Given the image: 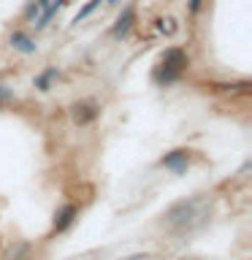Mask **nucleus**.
Returning a JSON list of instances; mask_svg holds the SVG:
<instances>
[{
    "instance_id": "1",
    "label": "nucleus",
    "mask_w": 252,
    "mask_h": 260,
    "mask_svg": "<svg viewBox=\"0 0 252 260\" xmlns=\"http://www.w3.org/2000/svg\"><path fill=\"white\" fill-rule=\"evenodd\" d=\"M206 219V201L203 198H190V201H179L176 206H171L166 211V225L176 233L193 231L195 225H201Z\"/></svg>"
},
{
    "instance_id": "2",
    "label": "nucleus",
    "mask_w": 252,
    "mask_h": 260,
    "mask_svg": "<svg viewBox=\"0 0 252 260\" xmlns=\"http://www.w3.org/2000/svg\"><path fill=\"white\" fill-rule=\"evenodd\" d=\"M184 71H187V54L182 49L171 46V49H166V54L160 57V65L154 68L152 79H154V84H171V81H176Z\"/></svg>"
},
{
    "instance_id": "3",
    "label": "nucleus",
    "mask_w": 252,
    "mask_h": 260,
    "mask_svg": "<svg viewBox=\"0 0 252 260\" xmlns=\"http://www.w3.org/2000/svg\"><path fill=\"white\" fill-rule=\"evenodd\" d=\"M160 166L171 168L174 174H184L187 166H190V152H187V149H174V152L163 154V157H160Z\"/></svg>"
},
{
    "instance_id": "4",
    "label": "nucleus",
    "mask_w": 252,
    "mask_h": 260,
    "mask_svg": "<svg viewBox=\"0 0 252 260\" xmlns=\"http://www.w3.org/2000/svg\"><path fill=\"white\" fill-rule=\"evenodd\" d=\"M76 214H79V209L73 206V203H68V206H62L60 211H57V217H54V233L68 231V228L73 225V219H76Z\"/></svg>"
},
{
    "instance_id": "5",
    "label": "nucleus",
    "mask_w": 252,
    "mask_h": 260,
    "mask_svg": "<svg viewBox=\"0 0 252 260\" xmlns=\"http://www.w3.org/2000/svg\"><path fill=\"white\" fill-rule=\"evenodd\" d=\"M133 16H136V14H133V6H128L125 11H122V16L117 19V24L111 27V36H114V38H125L128 30H130V24H133Z\"/></svg>"
},
{
    "instance_id": "6",
    "label": "nucleus",
    "mask_w": 252,
    "mask_h": 260,
    "mask_svg": "<svg viewBox=\"0 0 252 260\" xmlns=\"http://www.w3.org/2000/svg\"><path fill=\"white\" fill-rule=\"evenodd\" d=\"M98 106L95 103H79V106H73V119L79 122V125H87V122H92L98 117Z\"/></svg>"
},
{
    "instance_id": "7",
    "label": "nucleus",
    "mask_w": 252,
    "mask_h": 260,
    "mask_svg": "<svg viewBox=\"0 0 252 260\" xmlns=\"http://www.w3.org/2000/svg\"><path fill=\"white\" fill-rule=\"evenodd\" d=\"M11 46L16 49V52H22V54H33V52H36L33 38L24 36V32H14V36H11Z\"/></svg>"
},
{
    "instance_id": "8",
    "label": "nucleus",
    "mask_w": 252,
    "mask_h": 260,
    "mask_svg": "<svg viewBox=\"0 0 252 260\" xmlns=\"http://www.w3.org/2000/svg\"><path fill=\"white\" fill-rule=\"evenodd\" d=\"M52 79H57V68H46L44 73H38V76H36V87L41 89V92H46L49 84H52Z\"/></svg>"
},
{
    "instance_id": "9",
    "label": "nucleus",
    "mask_w": 252,
    "mask_h": 260,
    "mask_svg": "<svg viewBox=\"0 0 252 260\" xmlns=\"http://www.w3.org/2000/svg\"><path fill=\"white\" fill-rule=\"evenodd\" d=\"M38 11H41V8H38V3L33 0V3H30L27 8H24V16H33V14H38Z\"/></svg>"
},
{
    "instance_id": "10",
    "label": "nucleus",
    "mask_w": 252,
    "mask_h": 260,
    "mask_svg": "<svg viewBox=\"0 0 252 260\" xmlns=\"http://www.w3.org/2000/svg\"><path fill=\"white\" fill-rule=\"evenodd\" d=\"M8 98H11V92H8V89H3V87H0V101H8Z\"/></svg>"
},
{
    "instance_id": "11",
    "label": "nucleus",
    "mask_w": 252,
    "mask_h": 260,
    "mask_svg": "<svg viewBox=\"0 0 252 260\" xmlns=\"http://www.w3.org/2000/svg\"><path fill=\"white\" fill-rule=\"evenodd\" d=\"M198 6H201L198 0H190V11H198Z\"/></svg>"
},
{
    "instance_id": "12",
    "label": "nucleus",
    "mask_w": 252,
    "mask_h": 260,
    "mask_svg": "<svg viewBox=\"0 0 252 260\" xmlns=\"http://www.w3.org/2000/svg\"><path fill=\"white\" fill-rule=\"evenodd\" d=\"M109 3H111V6H117V3H119V0H109Z\"/></svg>"
}]
</instances>
